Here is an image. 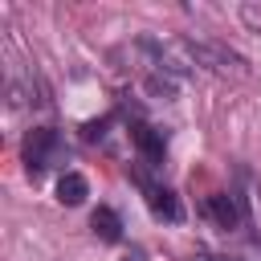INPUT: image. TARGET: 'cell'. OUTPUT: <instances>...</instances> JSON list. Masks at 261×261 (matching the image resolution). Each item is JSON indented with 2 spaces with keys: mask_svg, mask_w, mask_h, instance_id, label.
Listing matches in <instances>:
<instances>
[{
  "mask_svg": "<svg viewBox=\"0 0 261 261\" xmlns=\"http://www.w3.org/2000/svg\"><path fill=\"white\" fill-rule=\"evenodd\" d=\"M143 192H147V204H151V212H155V216H163V220H179V216H184V208H179L175 192L155 188V184H143Z\"/></svg>",
  "mask_w": 261,
  "mask_h": 261,
  "instance_id": "3957f363",
  "label": "cell"
},
{
  "mask_svg": "<svg viewBox=\"0 0 261 261\" xmlns=\"http://www.w3.org/2000/svg\"><path fill=\"white\" fill-rule=\"evenodd\" d=\"M192 261H208V257H204V253H200V257H192Z\"/></svg>",
  "mask_w": 261,
  "mask_h": 261,
  "instance_id": "ba28073f",
  "label": "cell"
},
{
  "mask_svg": "<svg viewBox=\"0 0 261 261\" xmlns=\"http://www.w3.org/2000/svg\"><path fill=\"white\" fill-rule=\"evenodd\" d=\"M53 143H57V139H53L49 126L29 130V139H24V167H29V175H41V171H45V159H49V147H53Z\"/></svg>",
  "mask_w": 261,
  "mask_h": 261,
  "instance_id": "7a4b0ae2",
  "label": "cell"
},
{
  "mask_svg": "<svg viewBox=\"0 0 261 261\" xmlns=\"http://www.w3.org/2000/svg\"><path fill=\"white\" fill-rule=\"evenodd\" d=\"M135 147H139L147 159H163V135L151 130V126H135Z\"/></svg>",
  "mask_w": 261,
  "mask_h": 261,
  "instance_id": "52a82bcc",
  "label": "cell"
},
{
  "mask_svg": "<svg viewBox=\"0 0 261 261\" xmlns=\"http://www.w3.org/2000/svg\"><path fill=\"white\" fill-rule=\"evenodd\" d=\"M86 196H90V184H86V175H82V171H65V175L57 179V200H61V204L77 208Z\"/></svg>",
  "mask_w": 261,
  "mask_h": 261,
  "instance_id": "277c9868",
  "label": "cell"
},
{
  "mask_svg": "<svg viewBox=\"0 0 261 261\" xmlns=\"http://www.w3.org/2000/svg\"><path fill=\"white\" fill-rule=\"evenodd\" d=\"M122 261H139V257H122Z\"/></svg>",
  "mask_w": 261,
  "mask_h": 261,
  "instance_id": "9c48e42d",
  "label": "cell"
},
{
  "mask_svg": "<svg viewBox=\"0 0 261 261\" xmlns=\"http://www.w3.org/2000/svg\"><path fill=\"white\" fill-rule=\"evenodd\" d=\"M208 216H212L220 228H237V224H241V208H237L232 196H212V200H208Z\"/></svg>",
  "mask_w": 261,
  "mask_h": 261,
  "instance_id": "5b68a950",
  "label": "cell"
},
{
  "mask_svg": "<svg viewBox=\"0 0 261 261\" xmlns=\"http://www.w3.org/2000/svg\"><path fill=\"white\" fill-rule=\"evenodd\" d=\"M90 228H94L102 241H118V237H122V220H118V212H114V208H94Z\"/></svg>",
  "mask_w": 261,
  "mask_h": 261,
  "instance_id": "8992f818",
  "label": "cell"
},
{
  "mask_svg": "<svg viewBox=\"0 0 261 261\" xmlns=\"http://www.w3.org/2000/svg\"><path fill=\"white\" fill-rule=\"evenodd\" d=\"M184 53H188L192 61H200V65H208V69H216V73H237V77H245V73H249L245 57H241V53H232V49H224V45H216V41H188V45H184Z\"/></svg>",
  "mask_w": 261,
  "mask_h": 261,
  "instance_id": "6da1fadb",
  "label": "cell"
}]
</instances>
